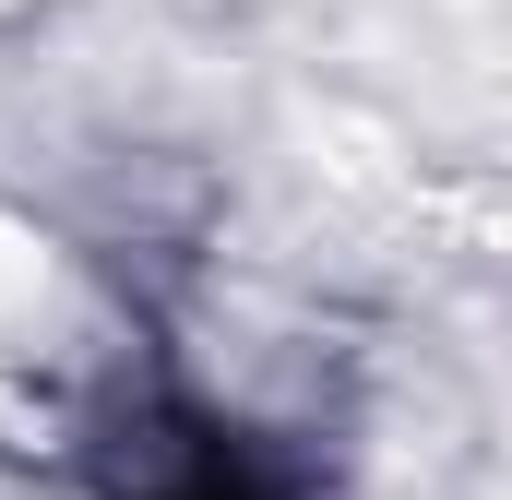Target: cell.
Masks as SVG:
<instances>
[{"label":"cell","mask_w":512,"mask_h":500,"mask_svg":"<svg viewBox=\"0 0 512 500\" xmlns=\"http://www.w3.org/2000/svg\"><path fill=\"white\" fill-rule=\"evenodd\" d=\"M84 489L96 500H310V465L274 429H251L239 405H215L203 381L143 370L84 441Z\"/></svg>","instance_id":"cell-1"}]
</instances>
